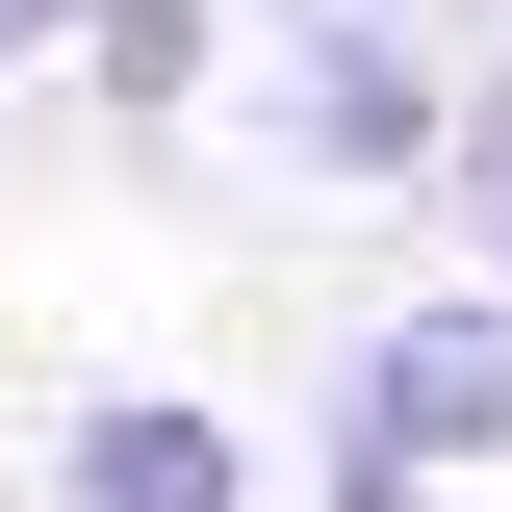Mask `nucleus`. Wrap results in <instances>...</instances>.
Wrapping results in <instances>:
<instances>
[{
    "mask_svg": "<svg viewBox=\"0 0 512 512\" xmlns=\"http://www.w3.org/2000/svg\"><path fill=\"white\" fill-rule=\"evenodd\" d=\"M52 512H256V436L205 384H77L52 410Z\"/></svg>",
    "mask_w": 512,
    "mask_h": 512,
    "instance_id": "obj_3",
    "label": "nucleus"
},
{
    "mask_svg": "<svg viewBox=\"0 0 512 512\" xmlns=\"http://www.w3.org/2000/svg\"><path fill=\"white\" fill-rule=\"evenodd\" d=\"M256 52H282L256 103H282V154H308V180H359V205L436 180V103H461V77L410 52V26H256Z\"/></svg>",
    "mask_w": 512,
    "mask_h": 512,
    "instance_id": "obj_1",
    "label": "nucleus"
},
{
    "mask_svg": "<svg viewBox=\"0 0 512 512\" xmlns=\"http://www.w3.org/2000/svg\"><path fill=\"white\" fill-rule=\"evenodd\" d=\"M308 512H436V461H384V436H333V461H308Z\"/></svg>",
    "mask_w": 512,
    "mask_h": 512,
    "instance_id": "obj_6",
    "label": "nucleus"
},
{
    "mask_svg": "<svg viewBox=\"0 0 512 512\" xmlns=\"http://www.w3.org/2000/svg\"><path fill=\"white\" fill-rule=\"evenodd\" d=\"M52 52L103 77V103H154V128H180V103H205V52H231V0H77Z\"/></svg>",
    "mask_w": 512,
    "mask_h": 512,
    "instance_id": "obj_4",
    "label": "nucleus"
},
{
    "mask_svg": "<svg viewBox=\"0 0 512 512\" xmlns=\"http://www.w3.org/2000/svg\"><path fill=\"white\" fill-rule=\"evenodd\" d=\"M52 26H77V0H0V52H52Z\"/></svg>",
    "mask_w": 512,
    "mask_h": 512,
    "instance_id": "obj_8",
    "label": "nucleus"
},
{
    "mask_svg": "<svg viewBox=\"0 0 512 512\" xmlns=\"http://www.w3.org/2000/svg\"><path fill=\"white\" fill-rule=\"evenodd\" d=\"M410 205H461V282H512V77L436 103V180H410Z\"/></svg>",
    "mask_w": 512,
    "mask_h": 512,
    "instance_id": "obj_5",
    "label": "nucleus"
},
{
    "mask_svg": "<svg viewBox=\"0 0 512 512\" xmlns=\"http://www.w3.org/2000/svg\"><path fill=\"white\" fill-rule=\"evenodd\" d=\"M333 436H384V461H512V282L384 308V333H359V384H333Z\"/></svg>",
    "mask_w": 512,
    "mask_h": 512,
    "instance_id": "obj_2",
    "label": "nucleus"
},
{
    "mask_svg": "<svg viewBox=\"0 0 512 512\" xmlns=\"http://www.w3.org/2000/svg\"><path fill=\"white\" fill-rule=\"evenodd\" d=\"M256 26H410V52H436V26H461V0H256Z\"/></svg>",
    "mask_w": 512,
    "mask_h": 512,
    "instance_id": "obj_7",
    "label": "nucleus"
}]
</instances>
